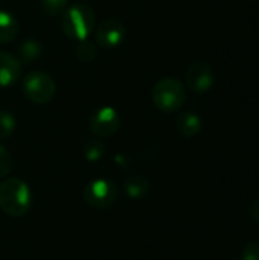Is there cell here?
I'll list each match as a JSON object with an SVG mask.
<instances>
[{
    "mask_svg": "<svg viewBox=\"0 0 259 260\" xmlns=\"http://www.w3.org/2000/svg\"><path fill=\"white\" fill-rule=\"evenodd\" d=\"M32 204V193L21 178L12 177L0 183V209L11 218L24 216Z\"/></svg>",
    "mask_w": 259,
    "mask_h": 260,
    "instance_id": "cell-1",
    "label": "cell"
},
{
    "mask_svg": "<svg viewBox=\"0 0 259 260\" xmlns=\"http://www.w3.org/2000/svg\"><path fill=\"white\" fill-rule=\"evenodd\" d=\"M96 15L92 6L85 3H75L61 14V29L63 34L72 40L81 41L87 40L95 30Z\"/></svg>",
    "mask_w": 259,
    "mask_h": 260,
    "instance_id": "cell-2",
    "label": "cell"
},
{
    "mask_svg": "<svg viewBox=\"0 0 259 260\" xmlns=\"http://www.w3.org/2000/svg\"><path fill=\"white\" fill-rule=\"evenodd\" d=\"M154 105L163 113H172L186 102L185 85L176 78H163L157 81L151 91Z\"/></svg>",
    "mask_w": 259,
    "mask_h": 260,
    "instance_id": "cell-3",
    "label": "cell"
},
{
    "mask_svg": "<svg viewBox=\"0 0 259 260\" xmlns=\"http://www.w3.org/2000/svg\"><path fill=\"white\" fill-rule=\"evenodd\" d=\"M23 94L34 104L46 105L49 104L56 93L55 79L44 70H32L26 73L21 81Z\"/></svg>",
    "mask_w": 259,
    "mask_h": 260,
    "instance_id": "cell-4",
    "label": "cell"
},
{
    "mask_svg": "<svg viewBox=\"0 0 259 260\" xmlns=\"http://www.w3.org/2000/svg\"><path fill=\"white\" fill-rule=\"evenodd\" d=\"M84 200L93 209H108L118 200V187L107 178H95L84 187Z\"/></svg>",
    "mask_w": 259,
    "mask_h": 260,
    "instance_id": "cell-5",
    "label": "cell"
},
{
    "mask_svg": "<svg viewBox=\"0 0 259 260\" xmlns=\"http://www.w3.org/2000/svg\"><path fill=\"white\" fill-rule=\"evenodd\" d=\"M121 128V116L116 108L104 105L96 108L89 117V129L93 136L99 139H107L114 136Z\"/></svg>",
    "mask_w": 259,
    "mask_h": 260,
    "instance_id": "cell-6",
    "label": "cell"
},
{
    "mask_svg": "<svg viewBox=\"0 0 259 260\" xmlns=\"http://www.w3.org/2000/svg\"><path fill=\"white\" fill-rule=\"evenodd\" d=\"M125 26L122 21L116 18L104 20L95 30L96 43L102 49H116L119 47L125 40Z\"/></svg>",
    "mask_w": 259,
    "mask_h": 260,
    "instance_id": "cell-7",
    "label": "cell"
},
{
    "mask_svg": "<svg viewBox=\"0 0 259 260\" xmlns=\"http://www.w3.org/2000/svg\"><path fill=\"white\" fill-rule=\"evenodd\" d=\"M186 85L195 93H206L214 85V72L209 64L195 61L186 72Z\"/></svg>",
    "mask_w": 259,
    "mask_h": 260,
    "instance_id": "cell-8",
    "label": "cell"
},
{
    "mask_svg": "<svg viewBox=\"0 0 259 260\" xmlns=\"http://www.w3.org/2000/svg\"><path fill=\"white\" fill-rule=\"evenodd\" d=\"M23 73L21 61L8 52H0V87L6 88L14 85Z\"/></svg>",
    "mask_w": 259,
    "mask_h": 260,
    "instance_id": "cell-9",
    "label": "cell"
},
{
    "mask_svg": "<svg viewBox=\"0 0 259 260\" xmlns=\"http://www.w3.org/2000/svg\"><path fill=\"white\" fill-rule=\"evenodd\" d=\"M177 133L183 137H195L202 131V119L191 111H185L177 117L176 122Z\"/></svg>",
    "mask_w": 259,
    "mask_h": 260,
    "instance_id": "cell-10",
    "label": "cell"
},
{
    "mask_svg": "<svg viewBox=\"0 0 259 260\" xmlns=\"http://www.w3.org/2000/svg\"><path fill=\"white\" fill-rule=\"evenodd\" d=\"M20 32L18 20L5 9H0V44L11 43Z\"/></svg>",
    "mask_w": 259,
    "mask_h": 260,
    "instance_id": "cell-11",
    "label": "cell"
},
{
    "mask_svg": "<svg viewBox=\"0 0 259 260\" xmlns=\"http://www.w3.org/2000/svg\"><path fill=\"white\" fill-rule=\"evenodd\" d=\"M124 190L131 200H140L150 192V181L142 175H130L124 180Z\"/></svg>",
    "mask_w": 259,
    "mask_h": 260,
    "instance_id": "cell-12",
    "label": "cell"
},
{
    "mask_svg": "<svg viewBox=\"0 0 259 260\" xmlns=\"http://www.w3.org/2000/svg\"><path fill=\"white\" fill-rule=\"evenodd\" d=\"M43 55V46L40 41L34 40V38H29V40H24L20 46H18V59L21 61V64H32L35 62L38 58H41Z\"/></svg>",
    "mask_w": 259,
    "mask_h": 260,
    "instance_id": "cell-13",
    "label": "cell"
},
{
    "mask_svg": "<svg viewBox=\"0 0 259 260\" xmlns=\"http://www.w3.org/2000/svg\"><path fill=\"white\" fill-rule=\"evenodd\" d=\"M96 55H98V49H96L95 43H92L89 40L78 41V46L75 49V56L81 62H92V61H95Z\"/></svg>",
    "mask_w": 259,
    "mask_h": 260,
    "instance_id": "cell-14",
    "label": "cell"
},
{
    "mask_svg": "<svg viewBox=\"0 0 259 260\" xmlns=\"http://www.w3.org/2000/svg\"><path fill=\"white\" fill-rule=\"evenodd\" d=\"M17 120L12 113L8 110H0V140L11 137L15 131Z\"/></svg>",
    "mask_w": 259,
    "mask_h": 260,
    "instance_id": "cell-15",
    "label": "cell"
},
{
    "mask_svg": "<svg viewBox=\"0 0 259 260\" xmlns=\"http://www.w3.org/2000/svg\"><path fill=\"white\" fill-rule=\"evenodd\" d=\"M105 155V146L101 140H90L84 145V157L89 161H99Z\"/></svg>",
    "mask_w": 259,
    "mask_h": 260,
    "instance_id": "cell-16",
    "label": "cell"
},
{
    "mask_svg": "<svg viewBox=\"0 0 259 260\" xmlns=\"http://www.w3.org/2000/svg\"><path fill=\"white\" fill-rule=\"evenodd\" d=\"M43 12L49 17L61 15L67 8V0H40Z\"/></svg>",
    "mask_w": 259,
    "mask_h": 260,
    "instance_id": "cell-17",
    "label": "cell"
},
{
    "mask_svg": "<svg viewBox=\"0 0 259 260\" xmlns=\"http://www.w3.org/2000/svg\"><path fill=\"white\" fill-rule=\"evenodd\" d=\"M11 169H12V157L9 151L0 145V178L8 177Z\"/></svg>",
    "mask_w": 259,
    "mask_h": 260,
    "instance_id": "cell-18",
    "label": "cell"
},
{
    "mask_svg": "<svg viewBox=\"0 0 259 260\" xmlns=\"http://www.w3.org/2000/svg\"><path fill=\"white\" fill-rule=\"evenodd\" d=\"M243 260H259V239L250 241L243 250Z\"/></svg>",
    "mask_w": 259,
    "mask_h": 260,
    "instance_id": "cell-19",
    "label": "cell"
},
{
    "mask_svg": "<svg viewBox=\"0 0 259 260\" xmlns=\"http://www.w3.org/2000/svg\"><path fill=\"white\" fill-rule=\"evenodd\" d=\"M250 216H252V219L255 222L259 224V197L252 203V206H250Z\"/></svg>",
    "mask_w": 259,
    "mask_h": 260,
    "instance_id": "cell-20",
    "label": "cell"
}]
</instances>
